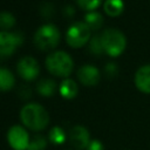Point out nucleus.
Instances as JSON below:
<instances>
[{"instance_id": "3", "label": "nucleus", "mask_w": 150, "mask_h": 150, "mask_svg": "<svg viewBox=\"0 0 150 150\" xmlns=\"http://www.w3.org/2000/svg\"><path fill=\"white\" fill-rule=\"evenodd\" d=\"M101 41L104 53L115 57L121 55L127 46V39L124 34L116 28H107L101 34Z\"/></svg>"}, {"instance_id": "16", "label": "nucleus", "mask_w": 150, "mask_h": 150, "mask_svg": "<svg viewBox=\"0 0 150 150\" xmlns=\"http://www.w3.org/2000/svg\"><path fill=\"white\" fill-rule=\"evenodd\" d=\"M14 83H15V79L12 71L6 68H0V90L2 91L9 90L11 88H13Z\"/></svg>"}, {"instance_id": "24", "label": "nucleus", "mask_w": 150, "mask_h": 150, "mask_svg": "<svg viewBox=\"0 0 150 150\" xmlns=\"http://www.w3.org/2000/svg\"><path fill=\"white\" fill-rule=\"evenodd\" d=\"M74 13H75V9H74L71 6H67V7H64V14H66V15L71 16Z\"/></svg>"}, {"instance_id": "21", "label": "nucleus", "mask_w": 150, "mask_h": 150, "mask_svg": "<svg viewBox=\"0 0 150 150\" xmlns=\"http://www.w3.org/2000/svg\"><path fill=\"white\" fill-rule=\"evenodd\" d=\"M76 2L81 8L91 12V11L96 9L101 5L102 0H76Z\"/></svg>"}, {"instance_id": "11", "label": "nucleus", "mask_w": 150, "mask_h": 150, "mask_svg": "<svg viewBox=\"0 0 150 150\" xmlns=\"http://www.w3.org/2000/svg\"><path fill=\"white\" fill-rule=\"evenodd\" d=\"M134 82L141 93L150 94V64H143L136 70Z\"/></svg>"}, {"instance_id": "4", "label": "nucleus", "mask_w": 150, "mask_h": 150, "mask_svg": "<svg viewBox=\"0 0 150 150\" xmlns=\"http://www.w3.org/2000/svg\"><path fill=\"white\" fill-rule=\"evenodd\" d=\"M60 41V30L53 23H45L34 34V43L41 50L53 49Z\"/></svg>"}, {"instance_id": "18", "label": "nucleus", "mask_w": 150, "mask_h": 150, "mask_svg": "<svg viewBox=\"0 0 150 150\" xmlns=\"http://www.w3.org/2000/svg\"><path fill=\"white\" fill-rule=\"evenodd\" d=\"M47 148V138L43 135H35L30 138L27 150H45Z\"/></svg>"}, {"instance_id": "22", "label": "nucleus", "mask_w": 150, "mask_h": 150, "mask_svg": "<svg viewBox=\"0 0 150 150\" xmlns=\"http://www.w3.org/2000/svg\"><path fill=\"white\" fill-rule=\"evenodd\" d=\"M86 150H104V145L98 139H91Z\"/></svg>"}, {"instance_id": "20", "label": "nucleus", "mask_w": 150, "mask_h": 150, "mask_svg": "<svg viewBox=\"0 0 150 150\" xmlns=\"http://www.w3.org/2000/svg\"><path fill=\"white\" fill-rule=\"evenodd\" d=\"M89 49L91 53L94 54H102L103 50V46H102V41H101V35H94L90 38L89 41Z\"/></svg>"}, {"instance_id": "15", "label": "nucleus", "mask_w": 150, "mask_h": 150, "mask_svg": "<svg viewBox=\"0 0 150 150\" xmlns=\"http://www.w3.org/2000/svg\"><path fill=\"white\" fill-rule=\"evenodd\" d=\"M66 138H67L66 131L60 125H55V127H53L49 130L48 139H49V142L52 144H54V145H62L66 142Z\"/></svg>"}, {"instance_id": "7", "label": "nucleus", "mask_w": 150, "mask_h": 150, "mask_svg": "<svg viewBox=\"0 0 150 150\" xmlns=\"http://www.w3.org/2000/svg\"><path fill=\"white\" fill-rule=\"evenodd\" d=\"M22 35L20 33H13L2 30L0 32V56H9L15 48L21 45Z\"/></svg>"}, {"instance_id": "8", "label": "nucleus", "mask_w": 150, "mask_h": 150, "mask_svg": "<svg viewBox=\"0 0 150 150\" xmlns=\"http://www.w3.org/2000/svg\"><path fill=\"white\" fill-rule=\"evenodd\" d=\"M69 142L75 150H86L90 143V134L83 125H74L69 131Z\"/></svg>"}, {"instance_id": "6", "label": "nucleus", "mask_w": 150, "mask_h": 150, "mask_svg": "<svg viewBox=\"0 0 150 150\" xmlns=\"http://www.w3.org/2000/svg\"><path fill=\"white\" fill-rule=\"evenodd\" d=\"M29 141L30 137L25 127L15 124L7 131V142L13 150H27Z\"/></svg>"}, {"instance_id": "17", "label": "nucleus", "mask_w": 150, "mask_h": 150, "mask_svg": "<svg viewBox=\"0 0 150 150\" xmlns=\"http://www.w3.org/2000/svg\"><path fill=\"white\" fill-rule=\"evenodd\" d=\"M84 22L89 26L90 29H98L103 25V16L101 13L91 11L84 15Z\"/></svg>"}, {"instance_id": "1", "label": "nucleus", "mask_w": 150, "mask_h": 150, "mask_svg": "<svg viewBox=\"0 0 150 150\" xmlns=\"http://www.w3.org/2000/svg\"><path fill=\"white\" fill-rule=\"evenodd\" d=\"M20 120L27 129L33 131H41L48 125L49 115L41 104L32 102L25 104L21 108Z\"/></svg>"}, {"instance_id": "9", "label": "nucleus", "mask_w": 150, "mask_h": 150, "mask_svg": "<svg viewBox=\"0 0 150 150\" xmlns=\"http://www.w3.org/2000/svg\"><path fill=\"white\" fill-rule=\"evenodd\" d=\"M18 73L19 75L27 81L34 80L39 71H40V67H39V62L33 57V56H23L19 60L18 62Z\"/></svg>"}, {"instance_id": "19", "label": "nucleus", "mask_w": 150, "mask_h": 150, "mask_svg": "<svg viewBox=\"0 0 150 150\" xmlns=\"http://www.w3.org/2000/svg\"><path fill=\"white\" fill-rule=\"evenodd\" d=\"M15 23V18L9 12H0V28L8 29L12 28Z\"/></svg>"}, {"instance_id": "14", "label": "nucleus", "mask_w": 150, "mask_h": 150, "mask_svg": "<svg viewBox=\"0 0 150 150\" xmlns=\"http://www.w3.org/2000/svg\"><path fill=\"white\" fill-rule=\"evenodd\" d=\"M124 2L122 0H105L103 4L104 12L110 16H117L123 12Z\"/></svg>"}, {"instance_id": "2", "label": "nucleus", "mask_w": 150, "mask_h": 150, "mask_svg": "<svg viewBox=\"0 0 150 150\" xmlns=\"http://www.w3.org/2000/svg\"><path fill=\"white\" fill-rule=\"evenodd\" d=\"M45 63L46 68L50 74L60 77H67L68 75H70L74 68V61L71 56L63 50H56L50 53L47 56Z\"/></svg>"}, {"instance_id": "23", "label": "nucleus", "mask_w": 150, "mask_h": 150, "mask_svg": "<svg viewBox=\"0 0 150 150\" xmlns=\"http://www.w3.org/2000/svg\"><path fill=\"white\" fill-rule=\"evenodd\" d=\"M104 70H105L107 75H109V76H115V75L117 74V71H118V70H117V66H116L115 63H112V62L107 63Z\"/></svg>"}, {"instance_id": "13", "label": "nucleus", "mask_w": 150, "mask_h": 150, "mask_svg": "<svg viewBox=\"0 0 150 150\" xmlns=\"http://www.w3.org/2000/svg\"><path fill=\"white\" fill-rule=\"evenodd\" d=\"M36 90L42 96H52L56 90V83L52 79H42L38 82Z\"/></svg>"}, {"instance_id": "10", "label": "nucleus", "mask_w": 150, "mask_h": 150, "mask_svg": "<svg viewBox=\"0 0 150 150\" xmlns=\"http://www.w3.org/2000/svg\"><path fill=\"white\" fill-rule=\"evenodd\" d=\"M77 77L84 86H95L100 81V70L93 64H83L77 70Z\"/></svg>"}, {"instance_id": "12", "label": "nucleus", "mask_w": 150, "mask_h": 150, "mask_svg": "<svg viewBox=\"0 0 150 150\" xmlns=\"http://www.w3.org/2000/svg\"><path fill=\"white\" fill-rule=\"evenodd\" d=\"M77 84L75 81H73L71 79H66L61 82L60 87H59V91L61 94L62 97L64 98H74L77 95Z\"/></svg>"}, {"instance_id": "5", "label": "nucleus", "mask_w": 150, "mask_h": 150, "mask_svg": "<svg viewBox=\"0 0 150 150\" xmlns=\"http://www.w3.org/2000/svg\"><path fill=\"white\" fill-rule=\"evenodd\" d=\"M91 32L84 21H77L69 26L66 32V41L70 47L80 48L90 39Z\"/></svg>"}]
</instances>
